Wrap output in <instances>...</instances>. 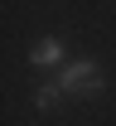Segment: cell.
<instances>
[{"label": "cell", "instance_id": "7a4b0ae2", "mask_svg": "<svg viewBox=\"0 0 116 126\" xmlns=\"http://www.w3.org/2000/svg\"><path fill=\"white\" fill-rule=\"evenodd\" d=\"M29 63H44V68H49V63H63V44H58V39H39V44L29 48Z\"/></svg>", "mask_w": 116, "mask_h": 126}, {"label": "cell", "instance_id": "6da1fadb", "mask_svg": "<svg viewBox=\"0 0 116 126\" xmlns=\"http://www.w3.org/2000/svg\"><path fill=\"white\" fill-rule=\"evenodd\" d=\"M58 87H63V97H92L106 82H102V68L92 58H77V63H68L63 73H58Z\"/></svg>", "mask_w": 116, "mask_h": 126}, {"label": "cell", "instance_id": "3957f363", "mask_svg": "<svg viewBox=\"0 0 116 126\" xmlns=\"http://www.w3.org/2000/svg\"><path fill=\"white\" fill-rule=\"evenodd\" d=\"M58 97H63V87H58V82H44L34 102H39V111H49V107H58Z\"/></svg>", "mask_w": 116, "mask_h": 126}]
</instances>
